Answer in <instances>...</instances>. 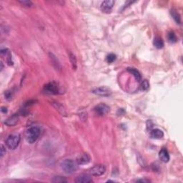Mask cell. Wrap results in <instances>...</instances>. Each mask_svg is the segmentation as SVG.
I'll use <instances>...</instances> for the list:
<instances>
[{"mask_svg": "<svg viewBox=\"0 0 183 183\" xmlns=\"http://www.w3.org/2000/svg\"><path fill=\"white\" fill-rule=\"evenodd\" d=\"M62 170L67 174H72L78 169V164L74 160L71 159H67L61 163Z\"/></svg>", "mask_w": 183, "mask_h": 183, "instance_id": "cell-1", "label": "cell"}, {"mask_svg": "<svg viewBox=\"0 0 183 183\" xmlns=\"http://www.w3.org/2000/svg\"><path fill=\"white\" fill-rule=\"evenodd\" d=\"M41 134V129L39 127H32L29 128L26 132V140L27 143H34L39 138Z\"/></svg>", "mask_w": 183, "mask_h": 183, "instance_id": "cell-2", "label": "cell"}, {"mask_svg": "<svg viewBox=\"0 0 183 183\" xmlns=\"http://www.w3.org/2000/svg\"><path fill=\"white\" fill-rule=\"evenodd\" d=\"M20 135L19 134H14L8 137L6 140V145L7 147L10 150H15L19 145L20 142Z\"/></svg>", "mask_w": 183, "mask_h": 183, "instance_id": "cell-3", "label": "cell"}, {"mask_svg": "<svg viewBox=\"0 0 183 183\" xmlns=\"http://www.w3.org/2000/svg\"><path fill=\"white\" fill-rule=\"evenodd\" d=\"M44 91L49 95H57L59 93V87L55 82H50L44 87Z\"/></svg>", "mask_w": 183, "mask_h": 183, "instance_id": "cell-4", "label": "cell"}, {"mask_svg": "<svg viewBox=\"0 0 183 183\" xmlns=\"http://www.w3.org/2000/svg\"><path fill=\"white\" fill-rule=\"evenodd\" d=\"M92 92H93L94 94H95V95L105 97L109 96V95L112 94V91H111L110 89L107 87H98V88H96L95 90H94L93 91H92Z\"/></svg>", "mask_w": 183, "mask_h": 183, "instance_id": "cell-5", "label": "cell"}, {"mask_svg": "<svg viewBox=\"0 0 183 183\" xmlns=\"http://www.w3.org/2000/svg\"><path fill=\"white\" fill-rule=\"evenodd\" d=\"M106 171V168L103 165H96L93 167L91 169H90V173L93 176H101L104 174Z\"/></svg>", "mask_w": 183, "mask_h": 183, "instance_id": "cell-6", "label": "cell"}, {"mask_svg": "<svg viewBox=\"0 0 183 183\" xmlns=\"http://www.w3.org/2000/svg\"><path fill=\"white\" fill-rule=\"evenodd\" d=\"M114 5H115V1H113V0H107V1L102 2L100 6V9L102 12L109 13L112 10Z\"/></svg>", "mask_w": 183, "mask_h": 183, "instance_id": "cell-7", "label": "cell"}, {"mask_svg": "<svg viewBox=\"0 0 183 183\" xmlns=\"http://www.w3.org/2000/svg\"><path fill=\"white\" fill-rule=\"evenodd\" d=\"M95 111L97 115H105L109 112V107L105 104H99L95 107Z\"/></svg>", "mask_w": 183, "mask_h": 183, "instance_id": "cell-8", "label": "cell"}, {"mask_svg": "<svg viewBox=\"0 0 183 183\" xmlns=\"http://www.w3.org/2000/svg\"><path fill=\"white\" fill-rule=\"evenodd\" d=\"M75 182L77 183H90L92 182V179L88 174H80L76 178Z\"/></svg>", "mask_w": 183, "mask_h": 183, "instance_id": "cell-9", "label": "cell"}, {"mask_svg": "<svg viewBox=\"0 0 183 183\" xmlns=\"http://www.w3.org/2000/svg\"><path fill=\"white\" fill-rule=\"evenodd\" d=\"M90 160L91 158L88 154H82L77 157L76 162L78 164H87L90 162Z\"/></svg>", "mask_w": 183, "mask_h": 183, "instance_id": "cell-10", "label": "cell"}, {"mask_svg": "<svg viewBox=\"0 0 183 183\" xmlns=\"http://www.w3.org/2000/svg\"><path fill=\"white\" fill-rule=\"evenodd\" d=\"M159 157L163 162H168L170 160V154L165 148H163L160 150V153H159Z\"/></svg>", "mask_w": 183, "mask_h": 183, "instance_id": "cell-11", "label": "cell"}, {"mask_svg": "<svg viewBox=\"0 0 183 183\" xmlns=\"http://www.w3.org/2000/svg\"><path fill=\"white\" fill-rule=\"evenodd\" d=\"M50 60H51V62L52 63L53 66L54 67V68H55L57 71H61L62 66L61 64H60V62H59L58 59L57 58V57H55V56L53 54H52V53H50Z\"/></svg>", "mask_w": 183, "mask_h": 183, "instance_id": "cell-12", "label": "cell"}, {"mask_svg": "<svg viewBox=\"0 0 183 183\" xmlns=\"http://www.w3.org/2000/svg\"><path fill=\"white\" fill-rule=\"evenodd\" d=\"M18 119H19L18 115L15 114V115H12V117L8 118V119L5 121V124H6L7 126H9V127L15 126V125L17 123Z\"/></svg>", "mask_w": 183, "mask_h": 183, "instance_id": "cell-13", "label": "cell"}, {"mask_svg": "<svg viewBox=\"0 0 183 183\" xmlns=\"http://www.w3.org/2000/svg\"><path fill=\"white\" fill-rule=\"evenodd\" d=\"M150 136L151 137L154 139H160L162 137H163L164 136V133L160 129H154L151 131L150 133Z\"/></svg>", "mask_w": 183, "mask_h": 183, "instance_id": "cell-14", "label": "cell"}, {"mask_svg": "<svg viewBox=\"0 0 183 183\" xmlns=\"http://www.w3.org/2000/svg\"><path fill=\"white\" fill-rule=\"evenodd\" d=\"M170 14H171L173 19H174L177 24L181 23V17H180V15L175 9H172L171 10H170Z\"/></svg>", "mask_w": 183, "mask_h": 183, "instance_id": "cell-15", "label": "cell"}, {"mask_svg": "<svg viewBox=\"0 0 183 183\" xmlns=\"http://www.w3.org/2000/svg\"><path fill=\"white\" fill-rule=\"evenodd\" d=\"M127 71L129 72H130L131 74H133V76L135 77V78L136 79L137 81L140 82L142 77L141 74H140V72H139L138 70H137L135 68H127Z\"/></svg>", "mask_w": 183, "mask_h": 183, "instance_id": "cell-16", "label": "cell"}, {"mask_svg": "<svg viewBox=\"0 0 183 183\" xmlns=\"http://www.w3.org/2000/svg\"><path fill=\"white\" fill-rule=\"evenodd\" d=\"M53 106L56 108V109H57V110L62 115H67V112H66L64 107L62 106V105H60V103H58V102H54V103H53Z\"/></svg>", "mask_w": 183, "mask_h": 183, "instance_id": "cell-17", "label": "cell"}, {"mask_svg": "<svg viewBox=\"0 0 183 183\" xmlns=\"http://www.w3.org/2000/svg\"><path fill=\"white\" fill-rule=\"evenodd\" d=\"M153 44H154V46L157 49H162L164 46V42H163V40L160 37H155L154 39V42H153Z\"/></svg>", "mask_w": 183, "mask_h": 183, "instance_id": "cell-18", "label": "cell"}, {"mask_svg": "<svg viewBox=\"0 0 183 183\" xmlns=\"http://www.w3.org/2000/svg\"><path fill=\"white\" fill-rule=\"evenodd\" d=\"M52 182L54 183H64L67 182V180H66L65 177H62V176H55L52 178Z\"/></svg>", "mask_w": 183, "mask_h": 183, "instance_id": "cell-19", "label": "cell"}, {"mask_svg": "<svg viewBox=\"0 0 183 183\" xmlns=\"http://www.w3.org/2000/svg\"><path fill=\"white\" fill-rule=\"evenodd\" d=\"M168 40L170 43H175L177 41V36H176L175 34L172 32H170V33L168 34Z\"/></svg>", "mask_w": 183, "mask_h": 183, "instance_id": "cell-20", "label": "cell"}, {"mask_svg": "<svg viewBox=\"0 0 183 183\" xmlns=\"http://www.w3.org/2000/svg\"><path fill=\"white\" fill-rule=\"evenodd\" d=\"M70 62H71L72 65L73 69L76 70L77 69V59H76L75 56L73 54H72V53L70 54Z\"/></svg>", "mask_w": 183, "mask_h": 183, "instance_id": "cell-21", "label": "cell"}, {"mask_svg": "<svg viewBox=\"0 0 183 183\" xmlns=\"http://www.w3.org/2000/svg\"><path fill=\"white\" fill-rule=\"evenodd\" d=\"M18 2H19L20 4H22L23 6L29 7L33 6V4H32V2H30V1H28V0H23V1H20V0H19Z\"/></svg>", "mask_w": 183, "mask_h": 183, "instance_id": "cell-22", "label": "cell"}, {"mask_svg": "<svg viewBox=\"0 0 183 183\" xmlns=\"http://www.w3.org/2000/svg\"><path fill=\"white\" fill-rule=\"evenodd\" d=\"M115 60H116V55L114 54H109L107 57V61L108 63L113 62Z\"/></svg>", "mask_w": 183, "mask_h": 183, "instance_id": "cell-23", "label": "cell"}, {"mask_svg": "<svg viewBox=\"0 0 183 183\" xmlns=\"http://www.w3.org/2000/svg\"><path fill=\"white\" fill-rule=\"evenodd\" d=\"M148 87H149V82H147V80H145L141 84V89L143 90H146Z\"/></svg>", "mask_w": 183, "mask_h": 183, "instance_id": "cell-24", "label": "cell"}, {"mask_svg": "<svg viewBox=\"0 0 183 183\" xmlns=\"http://www.w3.org/2000/svg\"><path fill=\"white\" fill-rule=\"evenodd\" d=\"M12 98V95L11 93V91H6L5 92V99H7V100H11Z\"/></svg>", "mask_w": 183, "mask_h": 183, "instance_id": "cell-25", "label": "cell"}, {"mask_svg": "<svg viewBox=\"0 0 183 183\" xmlns=\"http://www.w3.org/2000/svg\"><path fill=\"white\" fill-rule=\"evenodd\" d=\"M6 154V148L3 145H1V157H3Z\"/></svg>", "mask_w": 183, "mask_h": 183, "instance_id": "cell-26", "label": "cell"}, {"mask_svg": "<svg viewBox=\"0 0 183 183\" xmlns=\"http://www.w3.org/2000/svg\"><path fill=\"white\" fill-rule=\"evenodd\" d=\"M7 63L9 65H12L13 64V62H12V55H11L10 53H8V56H7Z\"/></svg>", "mask_w": 183, "mask_h": 183, "instance_id": "cell-27", "label": "cell"}, {"mask_svg": "<svg viewBox=\"0 0 183 183\" xmlns=\"http://www.w3.org/2000/svg\"><path fill=\"white\" fill-rule=\"evenodd\" d=\"M137 182H148L150 181L147 180H137Z\"/></svg>", "mask_w": 183, "mask_h": 183, "instance_id": "cell-28", "label": "cell"}, {"mask_svg": "<svg viewBox=\"0 0 183 183\" xmlns=\"http://www.w3.org/2000/svg\"><path fill=\"white\" fill-rule=\"evenodd\" d=\"M1 110H2V112H4V113H6V112H7V109L6 107H2Z\"/></svg>", "mask_w": 183, "mask_h": 183, "instance_id": "cell-29", "label": "cell"}, {"mask_svg": "<svg viewBox=\"0 0 183 183\" xmlns=\"http://www.w3.org/2000/svg\"><path fill=\"white\" fill-rule=\"evenodd\" d=\"M1 66H2V67H1V70H2V69H3V64H2V62H1Z\"/></svg>", "mask_w": 183, "mask_h": 183, "instance_id": "cell-30", "label": "cell"}]
</instances>
